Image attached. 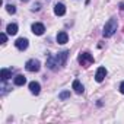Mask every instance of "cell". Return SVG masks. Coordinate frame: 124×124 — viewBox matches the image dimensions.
I'll list each match as a JSON object with an SVG mask.
<instances>
[{
  "label": "cell",
  "mask_w": 124,
  "mask_h": 124,
  "mask_svg": "<svg viewBox=\"0 0 124 124\" xmlns=\"http://www.w3.org/2000/svg\"><path fill=\"white\" fill-rule=\"evenodd\" d=\"M67 55H69V51H61V53H57L55 55H48V58H47V67L50 70H57L58 67L66 64Z\"/></svg>",
  "instance_id": "1"
},
{
  "label": "cell",
  "mask_w": 124,
  "mask_h": 124,
  "mask_svg": "<svg viewBox=\"0 0 124 124\" xmlns=\"http://www.w3.org/2000/svg\"><path fill=\"white\" fill-rule=\"evenodd\" d=\"M117 26H118V22H117V19H115V18H111V19H108V21L105 22L104 31H102L104 37H105V38H109V37H112V35L115 34V31H117Z\"/></svg>",
  "instance_id": "2"
},
{
  "label": "cell",
  "mask_w": 124,
  "mask_h": 124,
  "mask_svg": "<svg viewBox=\"0 0 124 124\" xmlns=\"http://www.w3.org/2000/svg\"><path fill=\"white\" fill-rule=\"evenodd\" d=\"M78 61H79L83 67H88V66H91V64L93 63V55H92L91 53H88V51H83V53L79 54Z\"/></svg>",
  "instance_id": "3"
},
{
  "label": "cell",
  "mask_w": 124,
  "mask_h": 124,
  "mask_svg": "<svg viewBox=\"0 0 124 124\" xmlns=\"http://www.w3.org/2000/svg\"><path fill=\"white\" fill-rule=\"evenodd\" d=\"M25 69L28 72H38L41 69V63H39V60L37 58H31L26 61V64H25Z\"/></svg>",
  "instance_id": "4"
},
{
  "label": "cell",
  "mask_w": 124,
  "mask_h": 124,
  "mask_svg": "<svg viewBox=\"0 0 124 124\" xmlns=\"http://www.w3.org/2000/svg\"><path fill=\"white\" fill-rule=\"evenodd\" d=\"M31 29H32V32H34L35 35H42V34L45 32V26H44L42 23H39V22H35V23H32Z\"/></svg>",
  "instance_id": "5"
},
{
  "label": "cell",
  "mask_w": 124,
  "mask_h": 124,
  "mask_svg": "<svg viewBox=\"0 0 124 124\" xmlns=\"http://www.w3.org/2000/svg\"><path fill=\"white\" fill-rule=\"evenodd\" d=\"M28 39L26 38H18L16 39V42H15V45H16V48L18 50H21V51H23V50H26L28 48Z\"/></svg>",
  "instance_id": "6"
},
{
  "label": "cell",
  "mask_w": 124,
  "mask_h": 124,
  "mask_svg": "<svg viewBox=\"0 0 124 124\" xmlns=\"http://www.w3.org/2000/svg\"><path fill=\"white\" fill-rule=\"evenodd\" d=\"M105 76H107V69H105V67H98L96 75H95V80L101 83V82L105 79Z\"/></svg>",
  "instance_id": "7"
},
{
  "label": "cell",
  "mask_w": 124,
  "mask_h": 124,
  "mask_svg": "<svg viewBox=\"0 0 124 124\" xmlns=\"http://www.w3.org/2000/svg\"><path fill=\"white\" fill-rule=\"evenodd\" d=\"M54 13H55L57 16H63V15L66 13V6H64L63 3H57V5L54 6Z\"/></svg>",
  "instance_id": "8"
},
{
  "label": "cell",
  "mask_w": 124,
  "mask_h": 124,
  "mask_svg": "<svg viewBox=\"0 0 124 124\" xmlns=\"http://www.w3.org/2000/svg\"><path fill=\"white\" fill-rule=\"evenodd\" d=\"M67 41H69V35H67V32L61 31V32L57 34V42H58V44H66Z\"/></svg>",
  "instance_id": "9"
},
{
  "label": "cell",
  "mask_w": 124,
  "mask_h": 124,
  "mask_svg": "<svg viewBox=\"0 0 124 124\" xmlns=\"http://www.w3.org/2000/svg\"><path fill=\"white\" fill-rule=\"evenodd\" d=\"M73 89H75V92H76L78 95H82V93H83V91H85V89H83V85H82L78 79H75V80H73Z\"/></svg>",
  "instance_id": "10"
},
{
  "label": "cell",
  "mask_w": 124,
  "mask_h": 124,
  "mask_svg": "<svg viewBox=\"0 0 124 124\" xmlns=\"http://www.w3.org/2000/svg\"><path fill=\"white\" fill-rule=\"evenodd\" d=\"M29 91H31V93H34V95H38L39 93V91H41V86H39V83L38 82H31L29 83Z\"/></svg>",
  "instance_id": "11"
},
{
  "label": "cell",
  "mask_w": 124,
  "mask_h": 124,
  "mask_svg": "<svg viewBox=\"0 0 124 124\" xmlns=\"http://www.w3.org/2000/svg\"><path fill=\"white\" fill-rule=\"evenodd\" d=\"M12 69H2V72H0V78H2V80H8L9 78H12Z\"/></svg>",
  "instance_id": "12"
},
{
  "label": "cell",
  "mask_w": 124,
  "mask_h": 124,
  "mask_svg": "<svg viewBox=\"0 0 124 124\" xmlns=\"http://www.w3.org/2000/svg\"><path fill=\"white\" fill-rule=\"evenodd\" d=\"M13 82H15V85H16V86H22V85H25V83H26V78H25L23 75H18V76H15Z\"/></svg>",
  "instance_id": "13"
},
{
  "label": "cell",
  "mask_w": 124,
  "mask_h": 124,
  "mask_svg": "<svg viewBox=\"0 0 124 124\" xmlns=\"http://www.w3.org/2000/svg\"><path fill=\"white\" fill-rule=\"evenodd\" d=\"M6 32H8L9 35H16V32H18V25H16V23H9L8 28H6Z\"/></svg>",
  "instance_id": "14"
},
{
  "label": "cell",
  "mask_w": 124,
  "mask_h": 124,
  "mask_svg": "<svg viewBox=\"0 0 124 124\" xmlns=\"http://www.w3.org/2000/svg\"><path fill=\"white\" fill-rule=\"evenodd\" d=\"M69 96H70V92H69V91H64V92H61V93L58 95V98H60V99H63V101L67 99Z\"/></svg>",
  "instance_id": "15"
},
{
  "label": "cell",
  "mask_w": 124,
  "mask_h": 124,
  "mask_svg": "<svg viewBox=\"0 0 124 124\" xmlns=\"http://www.w3.org/2000/svg\"><path fill=\"white\" fill-rule=\"evenodd\" d=\"M6 10H8V12H9L10 15H13V13H16V8H15L13 5H8V6H6Z\"/></svg>",
  "instance_id": "16"
},
{
  "label": "cell",
  "mask_w": 124,
  "mask_h": 124,
  "mask_svg": "<svg viewBox=\"0 0 124 124\" xmlns=\"http://www.w3.org/2000/svg\"><path fill=\"white\" fill-rule=\"evenodd\" d=\"M39 6H41V5H39V3H35V5H34V6H32V10H39V9H41V8H39Z\"/></svg>",
  "instance_id": "17"
},
{
  "label": "cell",
  "mask_w": 124,
  "mask_h": 124,
  "mask_svg": "<svg viewBox=\"0 0 124 124\" xmlns=\"http://www.w3.org/2000/svg\"><path fill=\"white\" fill-rule=\"evenodd\" d=\"M6 41H8V37H6V34H5V32H3V34H2V42H3V44H5V42H6Z\"/></svg>",
  "instance_id": "18"
},
{
  "label": "cell",
  "mask_w": 124,
  "mask_h": 124,
  "mask_svg": "<svg viewBox=\"0 0 124 124\" xmlns=\"http://www.w3.org/2000/svg\"><path fill=\"white\" fill-rule=\"evenodd\" d=\"M120 92H121V93H124V82H121V83H120Z\"/></svg>",
  "instance_id": "19"
},
{
  "label": "cell",
  "mask_w": 124,
  "mask_h": 124,
  "mask_svg": "<svg viewBox=\"0 0 124 124\" xmlns=\"http://www.w3.org/2000/svg\"><path fill=\"white\" fill-rule=\"evenodd\" d=\"M21 2H28V0H21Z\"/></svg>",
  "instance_id": "20"
}]
</instances>
